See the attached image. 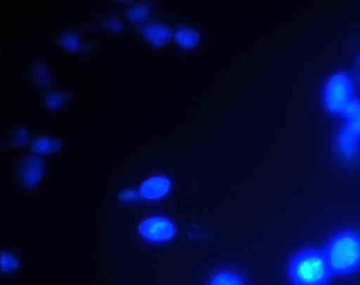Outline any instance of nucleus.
Instances as JSON below:
<instances>
[{
  "mask_svg": "<svg viewBox=\"0 0 360 285\" xmlns=\"http://www.w3.org/2000/svg\"><path fill=\"white\" fill-rule=\"evenodd\" d=\"M138 194L133 190H128L120 194L119 199L123 201H132L137 199Z\"/></svg>",
  "mask_w": 360,
  "mask_h": 285,
  "instance_id": "obj_17",
  "label": "nucleus"
},
{
  "mask_svg": "<svg viewBox=\"0 0 360 285\" xmlns=\"http://www.w3.org/2000/svg\"><path fill=\"white\" fill-rule=\"evenodd\" d=\"M103 27L108 32L117 34L124 30V23L120 18L109 17L103 20Z\"/></svg>",
  "mask_w": 360,
  "mask_h": 285,
  "instance_id": "obj_14",
  "label": "nucleus"
},
{
  "mask_svg": "<svg viewBox=\"0 0 360 285\" xmlns=\"http://www.w3.org/2000/svg\"><path fill=\"white\" fill-rule=\"evenodd\" d=\"M286 275L289 285H328L332 276L324 249L295 252L288 260Z\"/></svg>",
  "mask_w": 360,
  "mask_h": 285,
  "instance_id": "obj_1",
  "label": "nucleus"
},
{
  "mask_svg": "<svg viewBox=\"0 0 360 285\" xmlns=\"http://www.w3.org/2000/svg\"><path fill=\"white\" fill-rule=\"evenodd\" d=\"M1 270L4 272H11L15 270L18 266V261L16 257L9 253H1Z\"/></svg>",
  "mask_w": 360,
  "mask_h": 285,
  "instance_id": "obj_16",
  "label": "nucleus"
},
{
  "mask_svg": "<svg viewBox=\"0 0 360 285\" xmlns=\"http://www.w3.org/2000/svg\"><path fill=\"white\" fill-rule=\"evenodd\" d=\"M139 234L150 242H164L172 239L176 233L174 223L162 216H153L142 220L138 227Z\"/></svg>",
  "mask_w": 360,
  "mask_h": 285,
  "instance_id": "obj_3",
  "label": "nucleus"
},
{
  "mask_svg": "<svg viewBox=\"0 0 360 285\" xmlns=\"http://www.w3.org/2000/svg\"><path fill=\"white\" fill-rule=\"evenodd\" d=\"M44 173V163L38 155H29L22 162L20 178L23 184L27 187L35 185L40 181Z\"/></svg>",
  "mask_w": 360,
  "mask_h": 285,
  "instance_id": "obj_5",
  "label": "nucleus"
},
{
  "mask_svg": "<svg viewBox=\"0 0 360 285\" xmlns=\"http://www.w3.org/2000/svg\"><path fill=\"white\" fill-rule=\"evenodd\" d=\"M142 37L150 45L160 47L167 44L172 36V30L162 21H148L140 27Z\"/></svg>",
  "mask_w": 360,
  "mask_h": 285,
  "instance_id": "obj_4",
  "label": "nucleus"
},
{
  "mask_svg": "<svg viewBox=\"0 0 360 285\" xmlns=\"http://www.w3.org/2000/svg\"><path fill=\"white\" fill-rule=\"evenodd\" d=\"M58 44L66 51L77 53L82 49V41L79 34L73 31L60 32Z\"/></svg>",
  "mask_w": 360,
  "mask_h": 285,
  "instance_id": "obj_10",
  "label": "nucleus"
},
{
  "mask_svg": "<svg viewBox=\"0 0 360 285\" xmlns=\"http://www.w3.org/2000/svg\"><path fill=\"white\" fill-rule=\"evenodd\" d=\"M207 285H245V280L237 272L221 270L210 276Z\"/></svg>",
  "mask_w": 360,
  "mask_h": 285,
  "instance_id": "obj_8",
  "label": "nucleus"
},
{
  "mask_svg": "<svg viewBox=\"0 0 360 285\" xmlns=\"http://www.w3.org/2000/svg\"><path fill=\"white\" fill-rule=\"evenodd\" d=\"M30 133L27 129L20 127L15 130L12 137V143L15 146H25L30 140Z\"/></svg>",
  "mask_w": 360,
  "mask_h": 285,
  "instance_id": "obj_15",
  "label": "nucleus"
},
{
  "mask_svg": "<svg viewBox=\"0 0 360 285\" xmlns=\"http://www.w3.org/2000/svg\"><path fill=\"white\" fill-rule=\"evenodd\" d=\"M332 277L352 274L360 269V234L344 230L333 234L324 249Z\"/></svg>",
  "mask_w": 360,
  "mask_h": 285,
  "instance_id": "obj_2",
  "label": "nucleus"
},
{
  "mask_svg": "<svg viewBox=\"0 0 360 285\" xmlns=\"http://www.w3.org/2000/svg\"><path fill=\"white\" fill-rule=\"evenodd\" d=\"M34 84L39 87H48L52 84L53 78L50 67L46 65H39L32 71Z\"/></svg>",
  "mask_w": 360,
  "mask_h": 285,
  "instance_id": "obj_13",
  "label": "nucleus"
},
{
  "mask_svg": "<svg viewBox=\"0 0 360 285\" xmlns=\"http://www.w3.org/2000/svg\"><path fill=\"white\" fill-rule=\"evenodd\" d=\"M61 142L56 138L48 135L35 137L31 142V148L37 155H48L58 151Z\"/></svg>",
  "mask_w": 360,
  "mask_h": 285,
  "instance_id": "obj_7",
  "label": "nucleus"
},
{
  "mask_svg": "<svg viewBox=\"0 0 360 285\" xmlns=\"http://www.w3.org/2000/svg\"><path fill=\"white\" fill-rule=\"evenodd\" d=\"M151 8L149 4H134L125 11V18L131 24L144 22L149 17Z\"/></svg>",
  "mask_w": 360,
  "mask_h": 285,
  "instance_id": "obj_11",
  "label": "nucleus"
},
{
  "mask_svg": "<svg viewBox=\"0 0 360 285\" xmlns=\"http://www.w3.org/2000/svg\"><path fill=\"white\" fill-rule=\"evenodd\" d=\"M70 96V93L51 91L44 95V105L49 110H58L68 103Z\"/></svg>",
  "mask_w": 360,
  "mask_h": 285,
  "instance_id": "obj_12",
  "label": "nucleus"
},
{
  "mask_svg": "<svg viewBox=\"0 0 360 285\" xmlns=\"http://www.w3.org/2000/svg\"><path fill=\"white\" fill-rule=\"evenodd\" d=\"M170 181L164 176H153L142 183L139 194L143 199L154 200L165 197L170 189Z\"/></svg>",
  "mask_w": 360,
  "mask_h": 285,
  "instance_id": "obj_6",
  "label": "nucleus"
},
{
  "mask_svg": "<svg viewBox=\"0 0 360 285\" xmlns=\"http://www.w3.org/2000/svg\"><path fill=\"white\" fill-rule=\"evenodd\" d=\"M177 45L184 50L189 51L195 48L199 40V33L190 27H179L175 34Z\"/></svg>",
  "mask_w": 360,
  "mask_h": 285,
  "instance_id": "obj_9",
  "label": "nucleus"
}]
</instances>
